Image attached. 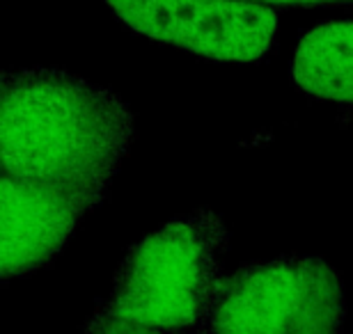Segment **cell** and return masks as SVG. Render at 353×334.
Returning a JSON list of instances; mask_svg holds the SVG:
<instances>
[{"label":"cell","instance_id":"cell-1","mask_svg":"<svg viewBox=\"0 0 353 334\" xmlns=\"http://www.w3.org/2000/svg\"><path fill=\"white\" fill-rule=\"evenodd\" d=\"M136 138L115 92L60 69L7 71L0 90L3 174L108 193Z\"/></svg>","mask_w":353,"mask_h":334},{"label":"cell","instance_id":"cell-2","mask_svg":"<svg viewBox=\"0 0 353 334\" xmlns=\"http://www.w3.org/2000/svg\"><path fill=\"white\" fill-rule=\"evenodd\" d=\"M228 229L211 211L176 218L133 245L97 311L163 334H207L225 275Z\"/></svg>","mask_w":353,"mask_h":334},{"label":"cell","instance_id":"cell-3","mask_svg":"<svg viewBox=\"0 0 353 334\" xmlns=\"http://www.w3.org/2000/svg\"><path fill=\"white\" fill-rule=\"evenodd\" d=\"M344 286L314 257L248 264L225 277L207 334H342Z\"/></svg>","mask_w":353,"mask_h":334},{"label":"cell","instance_id":"cell-4","mask_svg":"<svg viewBox=\"0 0 353 334\" xmlns=\"http://www.w3.org/2000/svg\"><path fill=\"white\" fill-rule=\"evenodd\" d=\"M140 34L209 60L255 62L271 53L278 14L250 0H105Z\"/></svg>","mask_w":353,"mask_h":334},{"label":"cell","instance_id":"cell-5","mask_svg":"<svg viewBox=\"0 0 353 334\" xmlns=\"http://www.w3.org/2000/svg\"><path fill=\"white\" fill-rule=\"evenodd\" d=\"M105 195L108 193L32 183L3 174L0 264L5 280L28 275L48 264L65 247L81 220L101 204Z\"/></svg>","mask_w":353,"mask_h":334},{"label":"cell","instance_id":"cell-6","mask_svg":"<svg viewBox=\"0 0 353 334\" xmlns=\"http://www.w3.org/2000/svg\"><path fill=\"white\" fill-rule=\"evenodd\" d=\"M292 81L310 96L353 108V21L321 23L303 34Z\"/></svg>","mask_w":353,"mask_h":334},{"label":"cell","instance_id":"cell-7","mask_svg":"<svg viewBox=\"0 0 353 334\" xmlns=\"http://www.w3.org/2000/svg\"><path fill=\"white\" fill-rule=\"evenodd\" d=\"M83 334H163L150 328H143V325L122 321V318L115 316H105L101 311H94L90 318V323L85 325Z\"/></svg>","mask_w":353,"mask_h":334},{"label":"cell","instance_id":"cell-8","mask_svg":"<svg viewBox=\"0 0 353 334\" xmlns=\"http://www.w3.org/2000/svg\"><path fill=\"white\" fill-rule=\"evenodd\" d=\"M250 3H268L280 7H314V5H342L353 0H250Z\"/></svg>","mask_w":353,"mask_h":334}]
</instances>
